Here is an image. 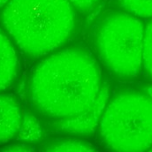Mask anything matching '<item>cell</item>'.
<instances>
[{
	"label": "cell",
	"instance_id": "15",
	"mask_svg": "<svg viewBox=\"0 0 152 152\" xmlns=\"http://www.w3.org/2000/svg\"><path fill=\"white\" fill-rule=\"evenodd\" d=\"M11 0H0V10H3Z\"/></svg>",
	"mask_w": 152,
	"mask_h": 152
},
{
	"label": "cell",
	"instance_id": "14",
	"mask_svg": "<svg viewBox=\"0 0 152 152\" xmlns=\"http://www.w3.org/2000/svg\"><path fill=\"white\" fill-rule=\"evenodd\" d=\"M152 100V84L151 85H148V86H146L144 88H143V90H142Z\"/></svg>",
	"mask_w": 152,
	"mask_h": 152
},
{
	"label": "cell",
	"instance_id": "6",
	"mask_svg": "<svg viewBox=\"0 0 152 152\" xmlns=\"http://www.w3.org/2000/svg\"><path fill=\"white\" fill-rule=\"evenodd\" d=\"M23 117V109L12 95L0 93V145L15 140Z\"/></svg>",
	"mask_w": 152,
	"mask_h": 152
},
{
	"label": "cell",
	"instance_id": "8",
	"mask_svg": "<svg viewBox=\"0 0 152 152\" xmlns=\"http://www.w3.org/2000/svg\"><path fill=\"white\" fill-rule=\"evenodd\" d=\"M42 136L43 129L39 118L31 111L23 110L21 125L15 140L30 145L40 142Z\"/></svg>",
	"mask_w": 152,
	"mask_h": 152
},
{
	"label": "cell",
	"instance_id": "12",
	"mask_svg": "<svg viewBox=\"0 0 152 152\" xmlns=\"http://www.w3.org/2000/svg\"><path fill=\"white\" fill-rule=\"evenodd\" d=\"M73 7L81 13H86L92 11L101 0H67Z\"/></svg>",
	"mask_w": 152,
	"mask_h": 152
},
{
	"label": "cell",
	"instance_id": "13",
	"mask_svg": "<svg viewBox=\"0 0 152 152\" xmlns=\"http://www.w3.org/2000/svg\"><path fill=\"white\" fill-rule=\"evenodd\" d=\"M0 152H36L33 148H31L28 144L25 143H13L6 145L0 149Z\"/></svg>",
	"mask_w": 152,
	"mask_h": 152
},
{
	"label": "cell",
	"instance_id": "1",
	"mask_svg": "<svg viewBox=\"0 0 152 152\" xmlns=\"http://www.w3.org/2000/svg\"><path fill=\"white\" fill-rule=\"evenodd\" d=\"M96 58L83 47L60 49L36 64L28 80L27 96L42 117L62 120L86 112L104 85Z\"/></svg>",
	"mask_w": 152,
	"mask_h": 152
},
{
	"label": "cell",
	"instance_id": "4",
	"mask_svg": "<svg viewBox=\"0 0 152 152\" xmlns=\"http://www.w3.org/2000/svg\"><path fill=\"white\" fill-rule=\"evenodd\" d=\"M142 21L125 12H113L97 24L93 43L96 56L112 75L124 80L136 78L143 69Z\"/></svg>",
	"mask_w": 152,
	"mask_h": 152
},
{
	"label": "cell",
	"instance_id": "3",
	"mask_svg": "<svg viewBox=\"0 0 152 152\" xmlns=\"http://www.w3.org/2000/svg\"><path fill=\"white\" fill-rule=\"evenodd\" d=\"M96 135L107 152H147L152 146V100L126 89L109 98Z\"/></svg>",
	"mask_w": 152,
	"mask_h": 152
},
{
	"label": "cell",
	"instance_id": "16",
	"mask_svg": "<svg viewBox=\"0 0 152 152\" xmlns=\"http://www.w3.org/2000/svg\"><path fill=\"white\" fill-rule=\"evenodd\" d=\"M147 152H152V146L151 147V148H150V150H149V151H148Z\"/></svg>",
	"mask_w": 152,
	"mask_h": 152
},
{
	"label": "cell",
	"instance_id": "11",
	"mask_svg": "<svg viewBox=\"0 0 152 152\" xmlns=\"http://www.w3.org/2000/svg\"><path fill=\"white\" fill-rule=\"evenodd\" d=\"M143 69L152 80V20L147 24L144 30Z\"/></svg>",
	"mask_w": 152,
	"mask_h": 152
},
{
	"label": "cell",
	"instance_id": "9",
	"mask_svg": "<svg viewBox=\"0 0 152 152\" xmlns=\"http://www.w3.org/2000/svg\"><path fill=\"white\" fill-rule=\"evenodd\" d=\"M40 152H98V151L82 138L64 136L50 141Z\"/></svg>",
	"mask_w": 152,
	"mask_h": 152
},
{
	"label": "cell",
	"instance_id": "7",
	"mask_svg": "<svg viewBox=\"0 0 152 152\" xmlns=\"http://www.w3.org/2000/svg\"><path fill=\"white\" fill-rule=\"evenodd\" d=\"M20 68L19 50L4 29L0 28V93L16 80Z\"/></svg>",
	"mask_w": 152,
	"mask_h": 152
},
{
	"label": "cell",
	"instance_id": "5",
	"mask_svg": "<svg viewBox=\"0 0 152 152\" xmlns=\"http://www.w3.org/2000/svg\"><path fill=\"white\" fill-rule=\"evenodd\" d=\"M109 98L110 89L108 85L104 82L96 101L89 109L67 119L53 120L50 123L52 129L62 134L64 136L82 139L90 137L96 133L98 124Z\"/></svg>",
	"mask_w": 152,
	"mask_h": 152
},
{
	"label": "cell",
	"instance_id": "2",
	"mask_svg": "<svg viewBox=\"0 0 152 152\" xmlns=\"http://www.w3.org/2000/svg\"><path fill=\"white\" fill-rule=\"evenodd\" d=\"M75 12L67 0H11L0 20L19 50L30 58H42L73 37Z\"/></svg>",
	"mask_w": 152,
	"mask_h": 152
},
{
	"label": "cell",
	"instance_id": "10",
	"mask_svg": "<svg viewBox=\"0 0 152 152\" xmlns=\"http://www.w3.org/2000/svg\"><path fill=\"white\" fill-rule=\"evenodd\" d=\"M125 12L139 19H152V0H118Z\"/></svg>",
	"mask_w": 152,
	"mask_h": 152
}]
</instances>
